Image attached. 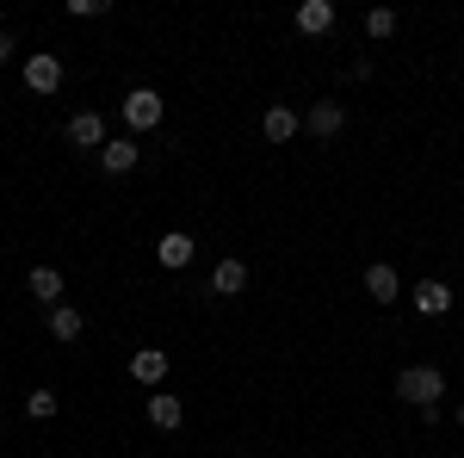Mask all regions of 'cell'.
<instances>
[{
  "instance_id": "cell-19",
  "label": "cell",
  "mask_w": 464,
  "mask_h": 458,
  "mask_svg": "<svg viewBox=\"0 0 464 458\" xmlns=\"http://www.w3.org/2000/svg\"><path fill=\"white\" fill-rule=\"evenodd\" d=\"M69 13H74V19H100V13H106V0H69Z\"/></svg>"
},
{
  "instance_id": "cell-20",
  "label": "cell",
  "mask_w": 464,
  "mask_h": 458,
  "mask_svg": "<svg viewBox=\"0 0 464 458\" xmlns=\"http://www.w3.org/2000/svg\"><path fill=\"white\" fill-rule=\"evenodd\" d=\"M13 50H19V44H13V32H0V63H13Z\"/></svg>"
},
{
  "instance_id": "cell-6",
  "label": "cell",
  "mask_w": 464,
  "mask_h": 458,
  "mask_svg": "<svg viewBox=\"0 0 464 458\" xmlns=\"http://www.w3.org/2000/svg\"><path fill=\"white\" fill-rule=\"evenodd\" d=\"M69 142L74 149H106V118H100V112H74L69 118Z\"/></svg>"
},
{
  "instance_id": "cell-12",
  "label": "cell",
  "mask_w": 464,
  "mask_h": 458,
  "mask_svg": "<svg viewBox=\"0 0 464 458\" xmlns=\"http://www.w3.org/2000/svg\"><path fill=\"white\" fill-rule=\"evenodd\" d=\"M149 422L161 427V434H174V427L186 422V403H179V396H168V390H155V396H149Z\"/></svg>"
},
{
  "instance_id": "cell-15",
  "label": "cell",
  "mask_w": 464,
  "mask_h": 458,
  "mask_svg": "<svg viewBox=\"0 0 464 458\" xmlns=\"http://www.w3.org/2000/svg\"><path fill=\"white\" fill-rule=\"evenodd\" d=\"M32 297L37 304H50V310H56V304H63V273H56V267H32Z\"/></svg>"
},
{
  "instance_id": "cell-7",
  "label": "cell",
  "mask_w": 464,
  "mask_h": 458,
  "mask_svg": "<svg viewBox=\"0 0 464 458\" xmlns=\"http://www.w3.org/2000/svg\"><path fill=\"white\" fill-rule=\"evenodd\" d=\"M130 378L137 385H161L168 378V347H137L130 353Z\"/></svg>"
},
{
  "instance_id": "cell-5",
  "label": "cell",
  "mask_w": 464,
  "mask_h": 458,
  "mask_svg": "<svg viewBox=\"0 0 464 458\" xmlns=\"http://www.w3.org/2000/svg\"><path fill=\"white\" fill-rule=\"evenodd\" d=\"M192 254H198V242H192V236H186V229H168V236H161V242H155V260H161V267H192Z\"/></svg>"
},
{
  "instance_id": "cell-2",
  "label": "cell",
  "mask_w": 464,
  "mask_h": 458,
  "mask_svg": "<svg viewBox=\"0 0 464 458\" xmlns=\"http://www.w3.org/2000/svg\"><path fill=\"white\" fill-rule=\"evenodd\" d=\"M161 118H168V100H161L155 87H130V93H124V124H130V131H155Z\"/></svg>"
},
{
  "instance_id": "cell-4",
  "label": "cell",
  "mask_w": 464,
  "mask_h": 458,
  "mask_svg": "<svg viewBox=\"0 0 464 458\" xmlns=\"http://www.w3.org/2000/svg\"><path fill=\"white\" fill-rule=\"evenodd\" d=\"M341 124H347V112H341V100H316V106H310V118H304V131H310L316 142L341 137Z\"/></svg>"
},
{
  "instance_id": "cell-18",
  "label": "cell",
  "mask_w": 464,
  "mask_h": 458,
  "mask_svg": "<svg viewBox=\"0 0 464 458\" xmlns=\"http://www.w3.org/2000/svg\"><path fill=\"white\" fill-rule=\"evenodd\" d=\"M391 32H396V13H391V6H372V13H365V37H378V44H384Z\"/></svg>"
},
{
  "instance_id": "cell-1",
  "label": "cell",
  "mask_w": 464,
  "mask_h": 458,
  "mask_svg": "<svg viewBox=\"0 0 464 458\" xmlns=\"http://www.w3.org/2000/svg\"><path fill=\"white\" fill-rule=\"evenodd\" d=\"M396 396L415 403V409L428 415L433 403L446 396V372H440V365H409V372H396Z\"/></svg>"
},
{
  "instance_id": "cell-16",
  "label": "cell",
  "mask_w": 464,
  "mask_h": 458,
  "mask_svg": "<svg viewBox=\"0 0 464 458\" xmlns=\"http://www.w3.org/2000/svg\"><path fill=\"white\" fill-rule=\"evenodd\" d=\"M81 328H87V322H81L74 304H56V310H50V335H56V341H81Z\"/></svg>"
},
{
  "instance_id": "cell-9",
  "label": "cell",
  "mask_w": 464,
  "mask_h": 458,
  "mask_svg": "<svg viewBox=\"0 0 464 458\" xmlns=\"http://www.w3.org/2000/svg\"><path fill=\"white\" fill-rule=\"evenodd\" d=\"M137 161H143V149H137L130 137H111L106 149H100V168H106V174H130Z\"/></svg>"
},
{
  "instance_id": "cell-21",
  "label": "cell",
  "mask_w": 464,
  "mask_h": 458,
  "mask_svg": "<svg viewBox=\"0 0 464 458\" xmlns=\"http://www.w3.org/2000/svg\"><path fill=\"white\" fill-rule=\"evenodd\" d=\"M459 427H464V403H459Z\"/></svg>"
},
{
  "instance_id": "cell-3",
  "label": "cell",
  "mask_w": 464,
  "mask_h": 458,
  "mask_svg": "<svg viewBox=\"0 0 464 458\" xmlns=\"http://www.w3.org/2000/svg\"><path fill=\"white\" fill-rule=\"evenodd\" d=\"M25 87H32V93H56V87H63V56H50V50L25 56Z\"/></svg>"
},
{
  "instance_id": "cell-11",
  "label": "cell",
  "mask_w": 464,
  "mask_h": 458,
  "mask_svg": "<svg viewBox=\"0 0 464 458\" xmlns=\"http://www.w3.org/2000/svg\"><path fill=\"white\" fill-rule=\"evenodd\" d=\"M415 310H421V317H446V310H452V285L446 279H421L415 285Z\"/></svg>"
},
{
  "instance_id": "cell-17",
  "label": "cell",
  "mask_w": 464,
  "mask_h": 458,
  "mask_svg": "<svg viewBox=\"0 0 464 458\" xmlns=\"http://www.w3.org/2000/svg\"><path fill=\"white\" fill-rule=\"evenodd\" d=\"M56 409H63V403H56V390H32V396H25V415H32V422H50Z\"/></svg>"
},
{
  "instance_id": "cell-13",
  "label": "cell",
  "mask_w": 464,
  "mask_h": 458,
  "mask_svg": "<svg viewBox=\"0 0 464 458\" xmlns=\"http://www.w3.org/2000/svg\"><path fill=\"white\" fill-rule=\"evenodd\" d=\"M236 291H248V267H242V260H217L211 297H236Z\"/></svg>"
},
{
  "instance_id": "cell-14",
  "label": "cell",
  "mask_w": 464,
  "mask_h": 458,
  "mask_svg": "<svg viewBox=\"0 0 464 458\" xmlns=\"http://www.w3.org/2000/svg\"><path fill=\"white\" fill-rule=\"evenodd\" d=\"M297 124H304V118H297L291 106H266V118H260L266 142H291V137H297Z\"/></svg>"
},
{
  "instance_id": "cell-10",
  "label": "cell",
  "mask_w": 464,
  "mask_h": 458,
  "mask_svg": "<svg viewBox=\"0 0 464 458\" xmlns=\"http://www.w3.org/2000/svg\"><path fill=\"white\" fill-rule=\"evenodd\" d=\"M297 32L304 37L334 32V0H304V6H297Z\"/></svg>"
},
{
  "instance_id": "cell-8",
  "label": "cell",
  "mask_w": 464,
  "mask_h": 458,
  "mask_svg": "<svg viewBox=\"0 0 464 458\" xmlns=\"http://www.w3.org/2000/svg\"><path fill=\"white\" fill-rule=\"evenodd\" d=\"M365 291H372V304H396V297H402V279H396V267L372 260V267H365Z\"/></svg>"
}]
</instances>
